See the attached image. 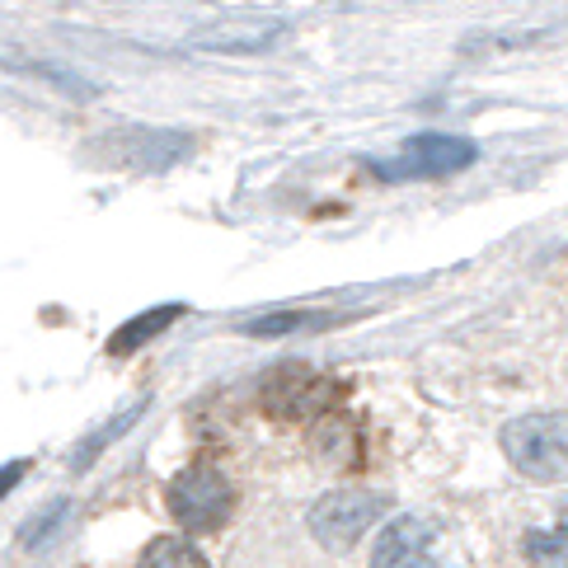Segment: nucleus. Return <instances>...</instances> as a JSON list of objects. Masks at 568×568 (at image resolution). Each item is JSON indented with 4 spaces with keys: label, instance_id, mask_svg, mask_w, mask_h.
<instances>
[{
    "label": "nucleus",
    "instance_id": "nucleus-1",
    "mask_svg": "<svg viewBox=\"0 0 568 568\" xmlns=\"http://www.w3.org/2000/svg\"><path fill=\"white\" fill-rule=\"evenodd\" d=\"M498 442H503V456L513 460L517 475L536 479V484L568 479V414L513 418Z\"/></svg>",
    "mask_w": 568,
    "mask_h": 568
},
{
    "label": "nucleus",
    "instance_id": "nucleus-2",
    "mask_svg": "<svg viewBox=\"0 0 568 568\" xmlns=\"http://www.w3.org/2000/svg\"><path fill=\"white\" fill-rule=\"evenodd\" d=\"M165 503L184 531H221L235 513V489L216 465H189L170 479Z\"/></svg>",
    "mask_w": 568,
    "mask_h": 568
},
{
    "label": "nucleus",
    "instance_id": "nucleus-3",
    "mask_svg": "<svg viewBox=\"0 0 568 568\" xmlns=\"http://www.w3.org/2000/svg\"><path fill=\"white\" fill-rule=\"evenodd\" d=\"M338 395H343V385L320 376L315 367H306V362H282V367L258 385L263 409L273 418H287V423H306V418L329 414L338 404Z\"/></svg>",
    "mask_w": 568,
    "mask_h": 568
},
{
    "label": "nucleus",
    "instance_id": "nucleus-4",
    "mask_svg": "<svg viewBox=\"0 0 568 568\" xmlns=\"http://www.w3.org/2000/svg\"><path fill=\"white\" fill-rule=\"evenodd\" d=\"M385 513V498L372 489H334L311 507V531L324 550H353Z\"/></svg>",
    "mask_w": 568,
    "mask_h": 568
},
{
    "label": "nucleus",
    "instance_id": "nucleus-5",
    "mask_svg": "<svg viewBox=\"0 0 568 568\" xmlns=\"http://www.w3.org/2000/svg\"><path fill=\"white\" fill-rule=\"evenodd\" d=\"M475 155H479L475 141L428 132V136H414L395 160H381V165H372V174L390 179V184H399V179H442V174H456L465 165H475Z\"/></svg>",
    "mask_w": 568,
    "mask_h": 568
},
{
    "label": "nucleus",
    "instance_id": "nucleus-6",
    "mask_svg": "<svg viewBox=\"0 0 568 568\" xmlns=\"http://www.w3.org/2000/svg\"><path fill=\"white\" fill-rule=\"evenodd\" d=\"M372 568H446L437 550V526L428 517H395L376 540Z\"/></svg>",
    "mask_w": 568,
    "mask_h": 568
},
{
    "label": "nucleus",
    "instance_id": "nucleus-7",
    "mask_svg": "<svg viewBox=\"0 0 568 568\" xmlns=\"http://www.w3.org/2000/svg\"><path fill=\"white\" fill-rule=\"evenodd\" d=\"M184 315V306H160V311H146V315H136V320H128L123 329H118L113 338H109V353L113 357H123V353H136L141 343H151L160 329H170V324Z\"/></svg>",
    "mask_w": 568,
    "mask_h": 568
},
{
    "label": "nucleus",
    "instance_id": "nucleus-8",
    "mask_svg": "<svg viewBox=\"0 0 568 568\" xmlns=\"http://www.w3.org/2000/svg\"><path fill=\"white\" fill-rule=\"evenodd\" d=\"M521 555L531 568H568V526H536V531H526Z\"/></svg>",
    "mask_w": 568,
    "mask_h": 568
},
{
    "label": "nucleus",
    "instance_id": "nucleus-9",
    "mask_svg": "<svg viewBox=\"0 0 568 568\" xmlns=\"http://www.w3.org/2000/svg\"><path fill=\"white\" fill-rule=\"evenodd\" d=\"M136 568H207V559H202V550L184 536H160L141 550Z\"/></svg>",
    "mask_w": 568,
    "mask_h": 568
},
{
    "label": "nucleus",
    "instance_id": "nucleus-10",
    "mask_svg": "<svg viewBox=\"0 0 568 568\" xmlns=\"http://www.w3.org/2000/svg\"><path fill=\"white\" fill-rule=\"evenodd\" d=\"M324 324H334V315H324V311H282V315L250 320V324H245V334H254V338H273V334H296V329H324Z\"/></svg>",
    "mask_w": 568,
    "mask_h": 568
},
{
    "label": "nucleus",
    "instance_id": "nucleus-11",
    "mask_svg": "<svg viewBox=\"0 0 568 568\" xmlns=\"http://www.w3.org/2000/svg\"><path fill=\"white\" fill-rule=\"evenodd\" d=\"M29 475V460H14V465H0V498H6L19 479Z\"/></svg>",
    "mask_w": 568,
    "mask_h": 568
}]
</instances>
